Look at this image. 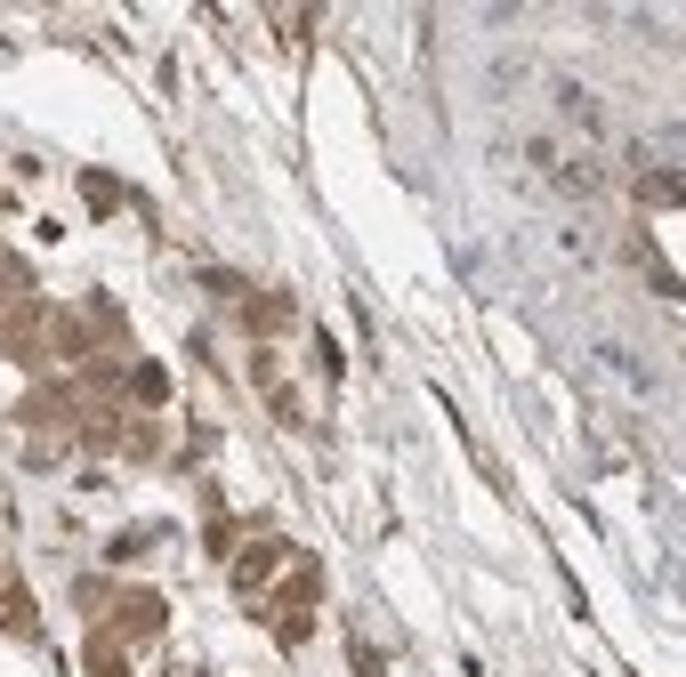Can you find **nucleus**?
Listing matches in <instances>:
<instances>
[{
    "mask_svg": "<svg viewBox=\"0 0 686 677\" xmlns=\"http://www.w3.org/2000/svg\"><path fill=\"white\" fill-rule=\"evenodd\" d=\"M161 629V597H129L114 614V637H154Z\"/></svg>",
    "mask_w": 686,
    "mask_h": 677,
    "instance_id": "nucleus-1",
    "label": "nucleus"
},
{
    "mask_svg": "<svg viewBox=\"0 0 686 677\" xmlns=\"http://www.w3.org/2000/svg\"><path fill=\"white\" fill-rule=\"evenodd\" d=\"M275 557H283V549H267V540H258V549H243V565H235V589H258V581L275 572Z\"/></svg>",
    "mask_w": 686,
    "mask_h": 677,
    "instance_id": "nucleus-2",
    "label": "nucleus"
}]
</instances>
